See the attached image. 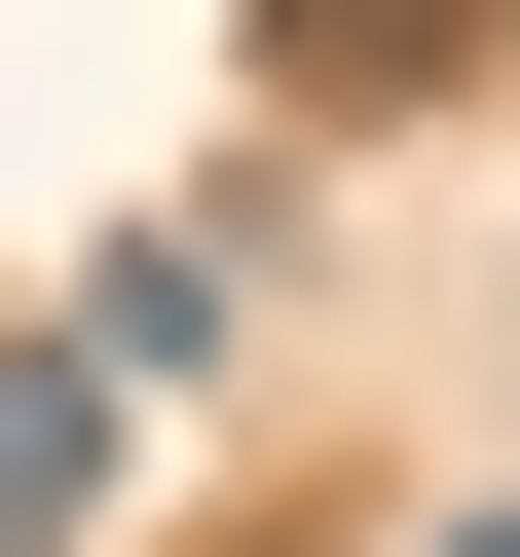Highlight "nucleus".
<instances>
[{
    "instance_id": "f257e3e1",
    "label": "nucleus",
    "mask_w": 520,
    "mask_h": 557,
    "mask_svg": "<svg viewBox=\"0 0 520 557\" xmlns=\"http://www.w3.org/2000/svg\"><path fill=\"white\" fill-rule=\"evenodd\" d=\"M223 335H260V186H149V223L75 260V372H112V409H186Z\"/></svg>"
},
{
    "instance_id": "f03ea898",
    "label": "nucleus",
    "mask_w": 520,
    "mask_h": 557,
    "mask_svg": "<svg viewBox=\"0 0 520 557\" xmlns=\"http://www.w3.org/2000/svg\"><path fill=\"white\" fill-rule=\"evenodd\" d=\"M75 520H112V372H75V335H0V557H75Z\"/></svg>"
},
{
    "instance_id": "7ed1b4c3",
    "label": "nucleus",
    "mask_w": 520,
    "mask_h": 557,
    "mask_svg": "<svg viewBox=\"0 0 520 557\" xmlns=\"http://www.w3.org/2000/svg\"><path fill=\"white\" fill-rule=\"evenodd\" d=\"M483 38V0H260V75H298V112H372V75H446Z\"/></svg>"
},
{
    "instance_id": "20e7f679",
    "label": "nucleus",
    "mask_w": 520,
    "mask_h": 557,
    "mask_svg": "<svg viewBox=\"0 0 520 557\" xmlns=\"http://www.w3.org/2000/svg\"><path fill=\"white\" fill-rule=\"evenodd\" d=\"M446 557H520V520H446Z\"/></svg>"
}]
</instances>
